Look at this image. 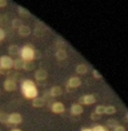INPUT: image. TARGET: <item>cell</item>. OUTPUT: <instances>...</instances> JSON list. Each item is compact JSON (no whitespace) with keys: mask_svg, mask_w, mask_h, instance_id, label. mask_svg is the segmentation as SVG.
<instances>
[{"mask_svg":"<svg viewBox=\"0 0 128 131\" xmlns=\"http://www.w3.org/2000/svg\"><path fill=\"white\" fill-rule=\"evenodd\" d=\"M22 93L26 99H34L38 97V89L31 80H24L22 82Z\"/></svg>","mask_w":128,"mask_h":131,"instance_id":"cell-1","label":"cell"},{"mask_svg":"<svg viewBox=\"0 0 128 131\" xmlns=\"http://www.w3.org/2000/svg\"><path fill=\"white\" fill-rule=\"evenodd\" d=\"M21 57L24 61H32L35 58V51L30 45H25L21 49Z\"/></svg>","mask_w":128,"mask_h":131,"instance_id":"cell-2","label":"cell"},{"mask_svg":"<svg viewBox=\"0 0 128 131\" xmlns=\"http://www.w3.org/2000/svg\"><path fill=\"white\" fill-rule=\"evenodd\" d=\"M14 60L8 56H2L0 58V68L11 69L13 68Z\"/></svg>","mask_w":128,"mask_h":131,"instance_id":"cell-3","label":"cell"},{"mask_svg":"<svg viewBox=\"0 0 128 131\" xmlns=\"http://www.w3.org/2000/svg\"><path fill=\"white\" fill-rule=\"evenodd\" d=\"M4 88L6 91L7 92H14L16 90L17 88V84L16 82L12 79H6L4 83Z\"/></svg>","mask_w":128,"mask_h":131,"instance_id":"cell-4","label":"cell"},{"mask_svg":"<svg viewBox=\"0 0 128 131\" xmlns=\"http://www.w3.org/2000/svg\"><path fill=\"white\" fill-rule=\"evenodd\" d=\"M22 120V118L21 116L20 113H12L9 115V124H13V125H17L20 124Z\"/></svg>","mask_w":128,"mask_h":131,"instance_id":"cell-5","label":"cell"},{"mask_svg":"<svg viewBox=\"0 0 128 131\" xmlns=\"http://www.w3.org/2000/svg\"><path fill=\"white\" fill-rule=\"evenodd\" d=\"M95 102H96V98L92 94H88V95H85V96H83L79 100V102L81 104H92Z\"/></svg>","mask_w":128,"mask_h":131,"instance_id":"cell-6","label":"cell"},{"mask_svg":"<svg viewBox=\"0 0 128 131\" xmlns=\"http://www.w3.org/2000/svg\"><path fill=\"white\" fill-rule=\"evenodd\" d=\"M51 110H52V111L54 113H62L65 111V106H64V104L62 102H56L52 104Z\"/></svg>","mask_w":128,"mask_h":131,"instance_id":"cell-7","label":"cell"},{"mask_svg":"<svg viewBox=\"0 0 128 131\" xmlns=\"http://www.w3.org/2000/svg\"><path fill=\"white\" fill-rule=\"evenodd\" d=\"M31 30L28 25H22L18 29V33L22 37H27L31 34Z\"/></svg>","mask_w":128,"mask_h":131,"instance_id":"cell-8","label":"cell"},{"mask_svg":"<svg viewBox=\"0 0 128 131\" xmlns=\"http://www.w3.org/2000/svg\"><path fill=\"white\" fill-rule=\"evenodd\" d=\"M48 77V73L44 69H39L35 72V78L38 81H43Z\"/></svg>","mask_w":128,"mask_h":131,"instance_id":"cell-9","label":"cell"},{"mask_svg":"<svg viewBox=\"0 0 128 131\" xmlns=\"http://www.w3.org/2000/svg\"><path fill=\"white\" fill-rule=\"evenodd\" d=\"M82 84L81 82V79L79 77H71L68 81V86L69 87H72V88H74V87H78L80 84Z\"/></svg>","mask_w":128,"mask_h":131,"instance_id":"cell-10","label":"cell"},{"mask_svg":"<svg viewBox=\"0 0 128 131\" xmlns=\"http://www.w3.org/2000/svg\"><path fill=\"white\" fill-rule=\"evenodd\" d=\"M45 105V100L41 97H36L32 100V106L35 108H40Z\"/></svg>","mask_w":128,"mask_h":131,"instance_id":"cell-11","label":"cell"},{"mask_svg":"<svg viewBox=\"0 0 128 131\" xmlns=\"http://www.w3.org/2000/svg\"><path fill=\"white\" fill-rule=\"evenodd\" d=\"M24 62H25V61H24L22 58H17V59L14 60L13 68H15V69H16V70L24 69Z\"/></svg>","mask_w":128,"mask_h":131,"instance_id":"cell-12","label":"cell"},{"mask_svg":"<svg viewBox=\"0 0 128 131\" xmlns=\"http://www.w3.org/2000/svg\"><path fill=\"white\" fill-rule=\"evenodd\" d=\"M83 109L81 106V104H73L71 107V112L74 115H79L81 113H83Z\"/></svg>","mask_w":128,"mask_h":131,"instance_id":"cell-13","label":"cell"},{"mask_svg":"<svg viewBox=\"0 0 128 131\" xmlns=\"http://www.w3.org/2000/svg\"><path fill=\"white\" fill-rule=\"evenodd\" d=\"M50 96L52 97H57L62 94V89L59 86H54L50 89Z\"/></svg>","mask_w":128,"mask_h":131,"instance_id":"cell-14","label":"cell"},{"mask_svg":"<svg viewBox=\"0 0 128 131\" xmlns=\"http://www.w3.org/2000/svg\"><path fill=\"white\" fill-rule=\"evenodd\" d=\"M20 52V49L17 45H10L8 47V53L11 56H17Z\"/></svg>","mask_w":128,"mask_h":131,"instance_id":"cell-15","label":"cell"},{"mask_svg":"<svg viewBox=\"0 0 128 131\" xmlns=\"http://www.w3.org/2000/svg\"><path fill=\"white\" fill-rule=\"evenodd\" d=\"M56 58H57V60H59V61L65 60V58H67V53H66V51L64 50V49H59V50L56 51Z\"/></svg>","mask_w":128,"mask_h":131,"instance_id":"cell-16","label":"cell"},{"mask_svg":"<svg viewBox=\"0 0 128 131\" xmlns=\"http://www.w3.org/2000/svg\"><path fill=\"white\" fill-rule=\"evenodd\" d=\"M0 122L3 124H9V115L6 112H1L0 113Z\"/></svg>","mask_w":128,"mask_h":131,"instance_id":"cell-17","label":"cell"},{"mask_svg":"<svg viewBox=\"0 0 128 131\" xmlns=\"http://www.w3.org/2000/svg\"><path fill=\"white\" fill-rule=\"evenodd\" d=\"M35 68V64L33 63L32 61H26L24 62V69L26 70V71H31V70H33Z\"/></svg>","mask_w":128,"mask_h":131,"instance_id":"cell-18","label":"cell"},{"mask_svg":"<svg viewBox=\"0 0 128 131\" xmlns=\"http://www.w3.org/2000/svg\"><path fill=\"white\" fill-rule=\"evenodd\" d=\"M17 9H18L19 15H21L22 16H29V15H31L30 12L28 11L27 9H25L24 7H22V6H17Z\"/></svg>","mask_w":128,"mask_h":131,"instance_id":"cell-19","label":"cell"},{"mask_svg":"<svg viewBox=\"0 0 128 131\" xmlns=\"http://www.w3.org/2000/svg\"><path fill=\"white\" fill-rule=\"evenodd\" d=\"M87 67L83 64H81V65L77 66V68H76V72L78 74H81V75H83L87 72Z\"/></svg>","mask_w":128,"mask_h":131,"instance_id":"cell-20","label":"cell"},{"mask_svg":"<svg viewBox=\"0 0 128 131\" xmlns=\"http://www.w3.org/2000/svg\"><path fill=\"white\" fill-rule=\"evenodd\" d=\"M22 25H24L22 24V21L20 20V19H14L13 22H12V26L15 29H19Z\"/></svg>","mask_w":128,"mask_h":131,"instance_id":"cell-21","label":"cell"},{"mask_svg":"<svg viewBox=\"0 0 128 131\" xmlns=\"http://www.w3.org/2000/svg\"><path fill=\"white\" fill-rule=\"evenodd\" d=\"M115 112V109L114 106H108V107H106L105 113H107V114H113Z\"/></svg>","mask_w":128,"mask_h":131,"instance_id":"cell-22","label":"cell"},{"mask_svg":"<svg viewBox=\"0 0 128 131\" xmlns=\"http://www.w3.org/2000/svg\"><path fill=\"white\" fill-rule=\"evenodd\" d=\"M34 35L37 37H41L43 36V31L41 30V28L40 27H36L34 30Z\"/></svg>","mask_w":128,"mask_h":131,"instance_id":"cell-23","label":"cell"},{"mask_svg":"<svg viewBox=\"0 0 128 131\" xmlns=\"http://www.w3.org/2000/svg\"><path fill=\"white\" fill-rule=\"evenodd\" d=\"M105 110H106V107H104V106H102V105H99L96 108V113L101 115V114H103V113H105Z\"/></svg>","mask_w":128,"mask_h":131,"instance_id":"cell-24","label":"cell"},{"mask_svg":"<svg viewBox=\"0 0 128 131\" xmlns=\"http://www.w3.org/2000/svg\"><path fill=\"white\" fill-rule=\"evenodd\" d=\"M107 124L108 125V127H115L117 126V122L115 121V119H110V120H108V123H107Z\"/></svg>","mask_w":128,"mask_h":131,"instance_id":"cell-25","label":"cell"},{"mask_svg":"<svg viewBox=\"0 0 128 131\" xmlns=\"http://www.w3.org/2000/svg\"><path fill=\"white\" fill-rule=\"evenodd\" d=\"M100 117H101V115L98 114V113H96V112H93L91 115H90V118H91V119H93V120L99 119V118H100Z\"/></svg>","mask_w":128,"mask_h":131,"instance_id":"cell-26","label":"cell"},{"mask_svg":"<svg viewBox=\"0 0 128 131\" xmlns=\"http://www.w3.org/2000/svg\"><path fill=\"white\" fill-rule=\"evenodd\" d=\"M0 74H3V75H9V74H10V69L0 68Z\"/></svg>","mask_w":128,"mask_h":131,"instance_id":"cell-27","label":"cell"},{"mask_svg":"<svg viewBox=\"0 0 128 131\" xmlns=\"http://www.w3.org/2000/svg\"><path fill=\"white\" fill-rule=\"evenodd\" d=\"M5 37H6V32H5L4 30L1 29V28H0V40H4Z\"/></svg>","mask_w":128,"mask_h":131,"instance_id":"cell-28","label":"cell"},{"mask_svg":"<svg viewBox=\"0 0 128 131\" xmlns=\"http://www.w3.org/2000/svg\"><path fill=\"white\" fill-rule=\"evenodd\" d=\"M93 75H94V77H96V78H100L101 77V75L99 73L98 70H93Z\"/></svg>","mask_w":128,"mask_h":131,"instance_id":"cell-29","label":"cell"},{"mask_svg":"<svg viewBox=\"0 0 128 131\" xmlns=\"http://www.w3.org/2000/svg\"><path fill=\"white\" fill-rule=\"evenodd\" d=\"M114 131H125L124 127H123L122 126H117L114 129Z\"/></svg>","mask_w":128,"mask_h":131,"instance_id":"cell-30","label":"cell"},{"mask_svg":"<svg viewBox=\"0 0 128 131\" xmlns=\"http://www.w3.org/2000/svg\"><path fill=\"white\" fill-rule=\"evenodd\" d=\"M7 5V1L6 0H0V7H5Z\"/></svg>","mask_w":128,"mask_h":131,"instance_id":"cell-31","label":"cell"},{"mask_svg":"<svg viewBox=\"0 0 128 131\" xmlns=\"http://www.w3.org/2000/svg\"><path fill=\"white\" fill-rule=\"evenodd\" d=\"M83 131H93V130H91V129H89V128H85V129H83Z\"/></svg>","mask_w":128,"mask_h":131,"instance_id":"cell-32","label":"cell"},{"mask_svg":"<svg viewBox=\"0 0 128 131\" xmlns=\"http://www.w3.org/2000/svg\"><path fill=\"white\" fill-rule=\"evenodd\" d=\"M11 131H22L21 129H18V128H15V129H13V130H11Z\"/></svg>","mask_w":128,"mask_h":131,"instance_id":"cell-33","label":"cell"},{"mask_svg":"<svg viewBox=\"0 0 128 131\" xmlns=\"http://www.w3.org/2000/svg\"><path fill=\"white\" fill-rule=\"evenodd\" d=\"M1 112H2V111H1V109H0V113H1Z\"/></svg>","mask_w":128,"mask_h":131,"instance_id":"cell-34","label":"cell"},{"mask_svg":"<svg viewBox=\"0 0 128 131\" xmlns=\"http://www.w3.org/2000/svg\"><path fill=\"white\" fill-rule=\"evenodd\" d=\"M0 95H1V90H0Z\"/></svg>","mask_w":128,"mask_h":131,"instance_id":"cell-35","label":"cell"},{"mask_svg":"<svg viewBox=\"0 0 128 131\" xmlns=\"http://www.w3.org/2000/svg\"><path fill=\"white\" fill-rule=\"evenodd\" d=\"M127 117H128V114H127Z\"/></svg>","mask_w":128,"mask_h":131,"instance_id":"cell-36","label":"cell"}]
</instances>
